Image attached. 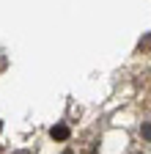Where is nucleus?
Returning <instances> with one entry per match:
<instances>
[{
    "mask_svg": "<svg viewBox=\"0 0 151 154\" xmlns=\"http://www.w3.org/2000/svg\"><path fill=\"white\" fill-rule=\"evenodd\" d=\"M143 135H146V138L151 140V124H146V127H143Z\"/></svg>",
    "mask_w": 151,
    "mask_h": 154,
    "instance_id": "obj_2",
    "label": "nucleus"
},
{
    "mask_svg": "<svg viewBox=\"0 0 151 154\" xmlns=\"http://www.w3.org/2000/svg\"><path fill=\"white\" fill-rule=\"evenodd\" d=\"M63 154H71V151H69V149H66V151H63Z\"/></svg>",
    "mask_w": 151,
    "mask_h": 154,
    "instance_id": "obj_3",
    "label": "nucleus"
},
{
    "mask_svg": "<svg viewBox=\"0 0 151 154\" xmlns=\"http://www.w3.org/2000/svg\"><path fill=\"white\" fill-rule=\"evenodd\" d=\"M50 135H52L55 140H66V138H69V127L58 124V127H52V129H50Z\"/></svg>",
    "mask_w": 151,
    "mask_h": 154,
    "instance_id": "obj_1",
    "label": "nucleus"
}]
</instances>
